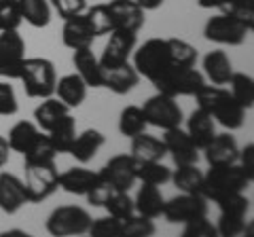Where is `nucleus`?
I'll use <instances>...</instances> for the list:
<instances>
[{
  "label": "nucleus",
  "mask_w": 254,
  "mask_h": 237,
  "mask_svg": "<svg viewBox=\"0 0 254 237\" xmlns=\"http://www.w3.org/2000/svg\"><path fill=\"white\" fill-rule=\"evenodd\" d=\"M19 81L30 98L45 100L53 96L58 74H55V66L47 58H26Z\"/></svg>",
  "instance_id": "4"
},
{
  "label": "nucleus",
  "mask_w": 254,
  "mask_h": 237,
  "mask_svg": "<svg viewBox=\"0 0 254 237\" xmlns=\"http://www.w3.org/2000/svg\"><path fill=\"white\" fill-rule=\"evenodd\" d=\"M248 231H250V229H246V218L225 216V214L218 216L216 233L220 237H237V235H244V233H248Z\"/></svg>",
  "instance_id": "45"
},
{
  "label": "nucleus",
  "mask_w": 254,
  "mask_h": 237,
  "mask_svg": "<svg viewBox=\"0 0 254 237\" xmlns=\"http://www.w3.org/2000/svg\"><path fill=\"white\" fill-rule=\"evenodd\" d=\"M0 58H26V41L21 38L17 30H4L0 32Z\"/></svg>",
  "instance_id": "40"
},
{
  "label": "nucleus",
  "mask_w": 254,
  "mask_h": 237,
  "mask_svg": "<svg viewBox=\"0 0 254 237\" xmlns=\"http://www.w3.org/2000/svg\"><path fill=\"white\" fill-rule=\"evenodd\" d=\"M197 4L201 6V9H220L225 11L229 4H231V0H197Z\"/></svg>",
  "instance_id": "52"
},
{
  "label": "nucleus",
  "mask_w": 254,
  "mask_h": 237,
  "mask_svg": "<svg viewBox=\"0 0 254 237\" xmlns=\"http://www.w3.org/2000/svg\"><path fill=\"white\" fill-rule=\"evenodd\" d=\"M133 68L150 83H155L159 76L170 72L174 66L170 58L168 38H148L144 45L133 49Z\"/></svg>",
  "instance_id": "3"
},
{
  "label": "nucleus",
  "mask_w": 254,
  "mask_h": 237,
  "mask_svg": "<svg viewBox=\"0 0 254 237\" xmlns=\"http://www.w3.org/2000/svg\"><path fill=\"white\" fill-rule=\"evenodd\" d=\"M136 2H138L144 11H157L159 6L165 2V0H136Z\"/></svg>",
  "instance_id": "54"
},
{
  "label": "nucleus",
  "mask_w": 254,
  "mask_h": 237,
  "mask_svg": "<svg viewBox=\"0 0 254 237\" xmlns=\"http://www.w3.org/2000/svg\"><path fill=\"white\" fill-rule=\"evenodd\" d=\"M87 89H89V87H87L83 78L74 72V74H66V76H62L55 81L53 96L58 100H62L68 108H78L87 98Z\"/></svg>",
  "instance_id": "21"
},
{
  "label": "nucleus",
  "mask_w": 254,
  "mask_h": 237,
  "mask_svg": "<svg viewBox=\"0 0 254 237\" xmlns=\"http://www.w3.org/2000/svg\"><path fill=\"white\" fill-rule=\"evenodd\" d=\"M142 113H144V118L148 125L159 129H172V127H180L182 125V108L178 106L176 98L165 96V93H155L150 96L144 106H142Z\"/></svg>",
  "instance_id": "7"
},
{
  "label": "nucleus",
  "mask_w": 254,
  "mask_h": 237,
  "mask_svg": "<svg viewBox=\"0 0 254 237\" xmlns=\"http://www.w3.org/2000/svg\"><path fill=\"white\" fill-rule=\"evenodd\" d=\"M170 180L180 193L201 195V191H203V172L197 168V163L176 165V170L172 172Z\"/></svg>",
  "instance_id": "27"
},
{
  "label": "nucleus",
  "mask_w": 254,
  "mask_h": 237,
  "mask_svg": "<svg viewBox=\"0 0 254 237\" xmlns=\"http://www.w3.org/2000/svg\"><path fill=\"white\" fill-rule=\"evenodd\" d=\"M23 59H26V58H23ZM23 59L0 58V78H9V81H19L21 70H23Z\"/></svg>",
  "instance_id": "50"
},
{
  "label": "nucleus",
  "mask_w": 254,
  "mask_h": 237,
  "mask_svg": "<svg viewBox=\"0 0 254 237\" xmlns=\"http://www.w3.org/2000/svg\"><path fill=\"white\" fill-rule=\"evenodd\" d=\"M222 13L233 15V17H237L242 23H246L250 30L254 28V0H231V4Z\"/></svg>",
  "instance_id": "46"
},
{
  "label": "nucleus",
  "mask_w": 254,
  "mask_h": 237,
  "mask_svg": "<svg viewBox=\"0 0 254 237\" xmlns=\"http://www.w3.org/2000/svg\"><path fill=\"white\" fill-rule=\"evenodd\" d=\"M58 151L53 148L49 136L45 131L38 133V138L34 140L26 153H23V165H45V163H55Z\"/></svg>",
  "instance_id": "33"
},
{
  "label": "nucleus",
  "mask_w": 254,
  "mask_h": 237,
  "mask_svg": "<svg viewBox=\"0 0 254 237\" xmlns=\"http://www.w3.org/2000/svg\"><path fill=\"white\" fill-rule=\"evenodd\" d=\"M233 72H235L233 64H231V59H229V55L225 51L214 49L203 58V76H208V81L212 85L225 87Z\"/></svg>",
  "instance_id": "24"
},
{
  "label": "nucleus",
  "mask_w": 254,
  "mask_h": 237,
  "mask_svg": "<svg viewBox=\"0 0 254 237\" xmlns=\"http://www.w3.org/2000/svg\"><path fill=\"white\" fill-rule=\"evenodd\" d=\"M85 19L89 23L93 36H106L110 30H115L113 23V15L108 11V4H93L85 9Z\"/></svg>",
  "instance_id": "36"
},
{
  "label": "nucleus",
  "mask_w": 254,
  "mask_h": 237,
  "mask_svg": "<svg viewBox=\"0 0 254 237\" xmlns=\"http://www.w3.org/2000/svg\"><path fill=\"white\" fill-rule=\"evenodd\" d=\"M49 136L53 148L58 151V155H64V153H70V146L76 138V118L72 115H64L53 127L47 131Z\"/></svg>",
  "instance_id": "29"
},
{
  "label": "nucleus",
  "mask_w": 254,
  "mask_h": 237,
  "mask_svg": "<svg viewBox=\"0 0 254 237\" xmlns=\"http://www.w3.org/2000/svg\"><path fill=\"white\" fill-rule=\"evenodd\" d=\"M168 45H170V58L174 68H190L197 64L199 53L190 43L182 41V38H168Z\"/></svg>",
  "instance_id": "37"
},
{
  "label": "nucleus",
  "mask_w": 254,
  "mask_h": 237,
  "mask_svg": "<svg viewBox=\"0 0 254 237\" xmlns=\"http://www.w3.org/2000/svg\"><path fill=\"white\" fill-rule=\"evenodd\" d=\"M102 208H106V212L110 216H115L119 220H123L127 216L136 214V208H133V199L129 197V193L125 191H115L113 195L108 197V201L102 205Z\"/></svg>",
  "instance_id": "41"
},
{
  "label": "nucleus",
  "mask_w": 254,
  "mask_h": 237,
  "mask_svg": "<svg viewBox=\"0 0 254 237\" xmlns=\"http://www.w3.org/2000/svg\"><path fill=\"white\" fill-rule=\"evenodd\" d=\"M68 113H70V108L64 104L62 100L53 98V96L51 98H45L41 104L34 108V123H36L38 129L47 133L64 115H68Z\"/></svg>",
  "instance_id": "28"
},
{
  "label": "nucleus",
  "mask_w": 254,
  "mask_h": 237,
  "mask_svg": "<svg viewBox=\"0 0 254 237\" xmlns=\"http://www.w3.org/2000/svg\"><path fill=\"white\" fill-rule=\"evenodd\" d=\"M237 161H242V163H240L242 168L254 176V144H252V142H248V144H246L242 151H240V157H237Z\"/></svg>",
  "instance_id": "51"
},
{
  "label": "nucleus",
  "mask_w": 254,
  "mask_h": 237,
  "mask_svg": "<svg viewBox=\"0 0 254 237\" xmlns=\"http://www.w3.org/2000/svg\"><path fill=\"white\" fill-rule=\"evenodd\" d=\"M136 38H138V32H131V30H121V28L110 30L104 51L98 58L100 66L104 70H110L129 61V55L136 49Z\"/></svg>",
  "instance_id": "11"
},
{
  "label": "nucleus",
  "mask_w": 254,
  "mask_h": 237,
  "mask_svg": "<svg viewBox=\"0 0 254 237\" xmlns=\"http://www.w3.org/2000/svg\"><path fill=\"white\" fill-rule=\"evenodd\" d=\"M100 180V174L87 168H70L66 172L60 174L58 186L62 191H66L70 195H87L91 191V186Z\"/></svg>",
  "instance_id": "18"
},
{
  "label": "nucleus",
  "mask_w": 254,
  "mask_h": 237,
  "mask_svg": "<svg viewBox=\"0 0 254 237\" xmlns=\"http://www.w3.org/2000/svg\"><path fill=\"white\" fill-rule=\"evenodd\" d=\"M146 127L148 123L144 118V113H142V106L129 104L121 110V115H119V131H121V136L131 140L133 136L146 131Z\"/></svg>",
  "instance_id": "32"
},
{
  "label": "nucleus",
  "mask_w": 254,
  "mask_h": 237,
  "mask_svg": "<svg viewBox=\"0 0 254 237\" xmlns=\"http://www.w3.org/2000/svg\"><path fill=\"white\" fill-rule=\"evenodd\" d=\"M163 203H165V197L161 193V188L155 186V184H144L142 182L136 199H133V208H136L138 214L155 220V218L161 216Z\"/></svg>",
  "instance_id": "25"
},
{
  "label": "nucleus",
  "mask_w": 254,
  "mask_h": 237,
  "mask_svg": "<svg viewBox=\"0 0 254 237\" xmlns=\"http://www.w3.org/2000/svg\"><path fill=\"white\" fill-rule=\"evenodd\" d=\"M136 163L138 161L133 159L131 155H127V153L113 155L98 174H100V178H104L106 182L115 188V191L129 193L131 186L138 182V178H136Z\"/></svg>",
  "instance_id": "12"
},
{
  "label": "nucleus",
  "mask_w": 254,
  "mask_h": 237,
  "mask_svg": "<svg viewBox=\"0 0 254 237\" xmlns=\"http://www.w3.org/2000/svg\"><path fill=\"white\" fill-rule=\"evenodd\" d=\"M104 133L98 131V129H85L83 133H76V138L72 142V146H70V153L78 163H89L95 155L100 153V148L104 146Z\"/></svg>",
  "instance_id": "23"
},
{
  "label": "nucleus",
  "mask_w": 254,
  "mask_h": 237,
  "mask_svg": "<svg viewBox=\"0 0 254 237\" xmlns=\"http://www.w3.org/2000/svg\"><path fill=\"white\" fill-rule=\"evenodd\" d=\"M30 201L23 180L11 172H0V210L6 214H17Z\"/></svg>",
  "instance_id": "14"
},
{
  "label": "nucleus",
  "mask_w": 254,
  "mask_h": 237,
  "mask_svg": "<svg viewBox=\"0 0 254 237\" xmlns=\"http://www.w3.org/2000/svg\"><path fill=\"white\" fill-rule=\"evenodd\" d=\"M93 32L89 28V23L85 19V13L74 15V17L64 19V28H62V41L68 49H83V47H91L93 43Z\"/></svg>",
  "instance_id": "19"
},
{
  "label": "nucleus",
  "mask_w": 254,
  "mask_h": 237,
  "mask_svg": "<svg viewBox=\"0 0 254 237\" xmlns=\"http://www.w3.org/2000/svg\"><path fill=\"white\" fill-rule=\"evenodd\" d=\"M23 21L32 28H47L51 21V4L49 0H17Z\"/></svg>",
  "instance_id": "30"
},
{
  "label": "nucleus",
  "mask_w": 254,
  "mask_h": 237,
  "mask_svg": "<svg viewBox=\"0 0 254 237\" xmlns=\"http://www.w3.org/2000/svg\"><path fill=\"white\" fill-rule=\"evenodd\" d=\"M87 233L93 237H121V220L110 214L104 218H95L91 220Z\"/></svg>",
  "instance_id": "43"
},
{
  "label": "nucleus",
  "mask_w": 254,
  "mask_h": 237,
  "mask_svg": "<svg viewBox=\"0 0 254 237\" xmlns=\"http://www.w3.org/2000/svg\"><path fill=\"white\" fill-rule=\"evenodd\" d=\"M17 110H19V104H17V96H15L13 85H9L6 81H0V115L11 117Z\"/></svg>",
  "instance_id": "48"
},
{
  "label": "nucleus",
  "mask_w": 254,
  "mask_h": 237,
  "mask_svg": "<svg viewBox=\"0 0 254 237\" xmlns=\"http://www.w3.org/2000/svg\"><path fill=\"white\" fill-rule=\"evenodd\" d=\"M163 144L168 155H172V159L176 165H189L199 161V148L195 146V142L189 138V133L180 127L165 129L163 133Z\"/></svg>",
  "instance_id": "13"
},
{
  "label": "nucleus",
  "mask_w": 254,
  "mask_h": 237,
  "mask_svg": "<svg viewBox=\"0 0 254 237\" xmlns=\"http://www.w3.org/2000/svg\"><path fill=\"white\" fill-rule=\"evenodd\" d=\"M136 161H161L168 151H165V144L161 138L148 136L146 131L138 133V136L131 138V153H129Z\"/></svg>",
  "instance_id": "26"
},
{
  "label": "nucleus",
  "mask_w": 254,
  "mask_h": 237,
  "mask_svg": "<svg viewBox=\"0 0 254 237\" xmlns=\"http://www.w3.org/2000/svg\"><path fill=\"white\" fill-rule=\"evenodd\" d=\"M58 178L60 172L55 163H45V165H26V193L30 203H41L58 191Z\"/></svg>",
  "instance_id": "9"
},
{
  "label": "nucleus",
  "mask_w": 254,
  "mask_h": 237,
  "mask_svg": "<svg viewBox=\"0 0 254 237\" xmlns=\"http://www.w3.org/2000/svg\"><path fill=\"white\" fill-rule=\"evenodd\" d=\"M172 170L168 165H163L161 161H138L136 163V178L144 184H155L163 186L165 182H170Z\"/></svg>",
  "instance_id": "35"
},
{
  "label": "nucleus",
  "mask_w": 254,
  "mask_h": 237,
  "mask_svg": "<svg viewBox=\"0 0 254 237\" xmlns=\"http://www.w3.org/2000/svg\"><path fill=\"white\" fill-rule=\"evenodd\" d=\"M208 214V199L203 195L180 193L163 203L161 216L172 225H185L193 218Z\"/></svg>",
  "instance_id": "10"
},
{
  "label": "nucleus",
  "mask_w": 254,
  "mask_h": 237,
  "mask_svg": "<svg viewBox=\"0 0 254 237\" xmlns=\"http://www.w3.org/2000/svg\"><path fill=\"white\" fill-rule=\"evenodd\" d=\"M2 235H4V237H9V235H21V237H28V233H26V231H19V229H9V231H4Z\"/></svg>",
  "instance_id": "55"
},
{
  "label": "nucleus",
  "mask_w": 254,
  "mask_h": 237,
  "mask_svg": "<svg viewBox=\"0 0 254 237\" xmlns=\"http://www.w3.org/2000/svg\"><path fill=\"white\" fill-rule=\"evenodd\" d=\"M23 23L17 0H0V32L17 30Z\"/></svg>",
  "instance_id": "42"
},
{
  "label": "nucleus",
  "mask_w": 254,
  "mask_h": 237,
  "mask_svg": "<svg viewBox=\"0 0 254 237\" xmlns=\"http://www.w3.org/2000/svg\"><path fill=\"white\" fill-rule=\"evenodd\" d=\"M182 237H218V233L216 225H212L208 220V214H205L182 225Z\"/></svg>",
  "instance_id": "44"
},
{
  "label": "nucleus",
  "mask_w": 254,
  "mask_h": 237,
  "mask_svg": "<svg viewBox=\"0 0 254 237\" xmlns=\"http://www.w3.org/2000/svg\"><path fill=\"white\" fill-rule=\"evenodd\" d=\"M9 157H11V146L4 136H0V170L9 163Z\"/></svg>",
  "instance_id": "53"
},
{
  "label": "nucleus",
  "mask_w": 254,
  "mask_h": 237,
  "mask_svg": "<svg viewBox=\"0 0 254 237\" xmlns=\"http://www.w3.org/2000/svg\"><path fill=\"white\" fill-rule=\"evenodd\" d=\"M113 193H115V188L110 186L104 178H100L98 182H95V184L91 186V191L87 193L85 197H87V201H89V203L93 205V208H102V205H104V203L108 201V197L113 195Z\"/></svg>",
  "instance_id": "49"
},
{
  "label": "nucleus",
  "mask_w": 254,
  "mask_h": 237,
  "mask_svg": "<svg viewBox=\"0 0 254 237\" xmlns=\"http://www.w3.org/2000/svg\"><path fill=\"white\" fill-rule=\"evenodd\" d=\"M252 30L242 23L237 17L229 13H220V15H214V17L208 19L203 28V36L208 41L216 43V45H229V47H237L246 41Z\"/></svg>",
  "instance_id": "8"
},
{
  "label": "nucleus",
  "mask_w": 254,
  "mask_h": 237,
  "mask_svg": "<svg viewBox=\"0 0 254 237\" xmlns=\"http://www.w3.org/2000/svg\"><path fill=\"white\" fill-rule=\"evenodd\" d=\"M153 85L159 93H165V96H172V98L195 96V93L205 85V76H203V72H199V70H195V66L172 68L170 72L159 76Z\"/></svg>",
  "instance_id": "6"
},
{
  "label": "nucleus",
  "mask_w": 254,
  "mask_h": 237,
  "mask_svg": "<svg viewBox=\"0 0 254 237\" xmlns=\"http://www.w3.org/2000/svg\"><path fill=\"white\" fill-rule=\"evenodd\" d=\"M49 4H51V9L58 13L62 19L81 15L87 9V0H49Z\"/></svg>",
  "instance_id": "47"
},
{
  "label": "nucleus",
  "mask_w": 254,
  "mask_h": 237,
  "mask_svg": "<svg viewBox=\"0 0 254 237\" xmlns=\"http://www.w3.org/2000/svg\"><path fill=\"white\" fill-rule=\"evenodd\" d=\"M185 131L189 133V138L195 142V146L201 151V148L208 144L214 136H216V121L212 118L210 113L197 108L187 118V129Z\"/></svg>",
  "instance_id": "20"
},
{
  "label": "nucleus",
  "mask_w": 254,
  "mask_h": 237,
  "mask_svg": "<svg viewBox=\"0 0 254 237\" xmlns=\"http://www.w3.org/2000/svg\"><path fill=\"white\" fill-rule=\"evenodd\" d=\"M38 133H41V129L36 127L34 121H19V123H15L11 127L6 142H9L11 151L23 155L32 144H34V140L38 138Z\"/></svg>",
  "instance_id": "31"
},
{
  "label": "nucleus",
  "mask_w": 254,
  "mask_h": 237,
  "mask_svg": "<svg viewBox=\"0 0 254 237\" xmlns=\"http://www.w3.org/2000/svg\"><path fill=\"white\" fill-rule=\"evenodd\" d=\"M138 83H140V74L129 61H125V64L117 68L104 70V87L117 93V96H125V93L133 91Z\"/></svg>",
  "instance_id": "22"
},
{
  "label": "nucleus",
  "mask_w": 254,
  "mask_h": 237,
  "mask_svg": "<svg viewBox=\"0 0 254 237\" xmlns=\"http://www.w3.org/2000/svg\"><path fill=\"white\" fill-rule=\"evenodd\" d=\"M72 64L76 68V74L83 78L87 87H104V68L100 66V59L95 58L91 47H83V49H74Z\"/></svg>",
  "instance_id": "17"
},
{
  "label": "nucleus",
  "mask_w": 254,
  "mask_h": 237,
  "mask_svg": "<svg viewBox=\"0 0 254 237\" xmlns=\"http://www.w3.org/2000/svg\"><path fill=\"white\" fill-rule=\"evenodd\" d=\"M197 98V108L210 113L212 118L218 125H222L227 131H235L244 125L246 118V108H242L229 89L220 85H203L199 91L195 93Z\"/></svg>",
  "instance_id": "1"
},
{
  "label": "nucleus",
  "mask_w": 254,
  "mask_h": 237,
  "mask_svg": "<svg viewBox=\"0 0 254 237\" xmlns=\"http://www.w3.org/2000/svg\"><path fill=\"white\" fill-rule=\"evenodd\" d=\"M218 205V212L225 216H237V218H246V214L250 212V199L244 195V191H237V193H227L218 197L216 201Z\"/></svg>",
  "instance_id": "38"
},
{
  "label": "nucleus",
  "mask_w": 254,
  "mask_h": 237,
  "mask_svg": "<svg viewBox=\"0 0 254 237\" xmlns=\"http://www.w3.org/2000/svg\"><path fill=\"white\" fill-rule=\"evenodd\" d=\"M91 214L81 205H60L47 216V231L53 237H68V235H85L89 231Z\"/></svg>",
  "instance_id": "5"
},
{
  "label": "nucleus",
  "mask_w": 254,
  "mask_h": 237,
  "mask_svg": "<svg viewBox=\"0 0 254 237\" xmlns=\"http://www.w3.org/2000/svg\"><path fill=\"white\" fill-rule=\"evenodd\" d=\"M227 85H229V93H231L233 100L242 108L250 110L254 106V81H252L250 74L233 72Z\"/></svg>",
  "instance_id": "34"
},
{
  "label": "nucleus",
  "mask_w": 254,
  "mask_h": 237,
  "mask_svg": "<svg viewBox=\"0 0 254 237\" xmlns=\"http://www.w3.org/2000/svg\"><path fill=\"white\" fill-rule=\"evenodd\" d=\"M155 235L153 218H146L142 214H131L121 220V237H150Z\"/></svg>",
  "instance_id": "39"
},
{
  "label": "nucleus",
  "mask_w": 254,
  "mask_h": 237,
  "mask_svg": "<svg viewBox=\"0 0 254 237\" xmlns=\"http://www.w3.org/2000/svg\"><path fill=\"white\" fill-rule=\"evenodd\" d=\"M248 184H252V174L246 172L242 165H237V163L210 165V172L203 174L201 195L208 201H216L218 197L227 195V193L244 191Z\"/></svg>",
  "instance_id": "2"
},
{
  "label": "nucleus",
  "mask_w": 254,
  "mask_h": 237,
  "mask_svg": "<svg viewBox=\"0 0 254 237\" xmlns=\"http://www.w3.org/2000/svg\"><path fill=\"white\" fill-rule=\"evenodd\" d=\"M106 4H108L110 15H113L115 28L138 32V30L144 26L146 11L142 9L136 0H110Z\"/></svg>",
  "instance_id": "15"
},
{
  "label": "nucleus",
  "mask_w": 254,
  "mask_h": 237,
  "mask_svg": "<svg viewBox=\"0 0 254 237\" xmlns=\"http://www.w3.org/2000/svg\"><path fill=\"white\" fill-rule=\"evenodd\" d=\"M201 151L205 153V161L210 165L237 163V157H240V146L231 133H216Z\"/></svg>",
  "instance_id": "16"
}]
</instances>
